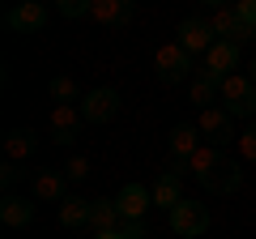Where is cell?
Wrapping results in <instances>:
<instances>
[{
	"label": "cell",
	"mask_w": 256,
	"mask_h": 239,
	"mask_svg": "<svg viewBox=\"0 0 256 239\" xmlns=\"http://www.w3.org/2000/svg\"><path fill=\"white\" fill-rule=\"evenodd\" d=\"M218 94H222V107L230 111V120H248V116H256V86L248 82L244 73H230L226 82L218 86Z\"/></svg>",
	"instance_id": "obj_1"
},
{
	"label": "cell",
	"mask_w": 256,
	"mask_h": 239,
	"mask_svg": "<svg viewBox=\"0 0 256 239\" xmlns=\"http://www.w3.org/2000/svg\"><path fill=\"white\" fill-rule=\"evenodd\" d=\"M154 64H158V82H162V86H180V82H188V77H192L196 60H192L180 43H162V47H158V56H154Z\"/></svg>",
	"instance_id": "obj_2"
},
{
	"label": "cell",
	"mask_w": 256,
	"mask_h": 239,
	"mask_svg": "<svg viewBox=\"0 0 256 239\" xmlns=\"http://www.w3.org/2000/svg\"><path fill=\"white\" fill-rule=\"evenodd\" d=\"M47 22H52V9L38 4V0H26V4L4 9V26L13 34H38V30H47Z\"/></svg>",
	"instance_id": "obj_3"
},
{
	"label": "cell",
	"mask_w": 256,
	"mask_h": 239,
	"mask_svg": "<svg viewBox=\"0 0 256 239\" xmlns=\"http://www.w3.org/2000/svg\"><path fill=\"white\" fill-rule=\"evenodd\" d=\"M175 43L196 60V56H210V52H214L218 34H214L210 18H184V22H180V38H175Z\"/></svg>",
	"instance_id": "obj_4"
},
{
	"label": "cell",
	"mask_w": 256,
	"mask_h": 239,
	"mask_svg": "<svg viewBox=\"0 0 256 239\" xmlns=\"http://www.w3.org/2000/svg\"><path fill=\"white\" fill-rule=\"evenodd\" d=\"M171 230H175L180 239H201L205 230H210V210L196 205V201L175 205V210H171Z\"/></svg>",
	"instance_id": "obj_5"
},
{
	"label": "cell",
	"mask_w": 256,
	"mask_h": 239,
	"mask_svg": "<svg viewBox=\"0 0 256 239\" xmlns=\"http://www.w3.org/2000/svg\"><path fill=\"white\" fill-rule=\"evenodd\" d=\"M116 116H120V94L111 86H98V90H90L82 98V120L86 124H111Z\"/></svg>",
	"instance_id": "obj_6"
},
{
	"label": "cell",
	"mask_w": 256,
	"mask_h": 239,
	"mask_svg": "<svg viewBox=\"0 0 256 239\" xmlns=\"http://www.w3.org/2000/svg\"><path fill=\"white\" fill-rule=\"evenodd\" d=\"M196 128H201V137H210V146L226 150L230 137H235V120H230L226 107H205L201 120H196ZM235 141H239V137H235Z\"/></svg>",
	"instance_id": "obj_7"
},
{
	"label": "cell",
	"mask_w": 256,
	"mask_h": 239,
	"mask_svg": "<svg viewBox=\"0 0 256 239\" xmlns=\"http://www.w3.org/2000/svg\"><path fill=\"white\" fill-rule=\"evenodd\" d=\"M239 184H244V171H239V162L226 158V154L201 175V188H205V192H218V196L222 192H239Z\"/></svg>",
	"instance_id": "obj_8"
},
{
	"label": "cell",
	"mask_w": 256,
	"mask_h": 239,
	"mask_svg": "<svg viewBox=\"0 0 256 239\" xmlns=\"http://www.w3.org/2000/svg\"><path fill=\"white\" fill-rule=\"evenodd\" d=\"M116 205H120V218H124V222H146L150 205H154V188L124 184V188H120V196H116Z\"/></svg>",
	"instance_id": "obj_9"
},
{
	"label": "cell",
	"mask_w": 256,
	"mask_h": 239,
	"mask_svg": "<svg viewBox=\"0 0 256 239\" xmlns=\"http://www.w3.org/2000/svg\"><path fill=\"white\" fill-rule=\"evenodd\" d=\"M90 18L98 22V26H107V30H124L128 22L137 18V4H132V0H94Z\"/></svg>",
	"instance_id": "obj_10"
},
{
	"label": "cell",
	"mask_w": 256,
	"mask_h": 239,
	"mask_svg": "<svg viewBox=\"0 0 256 239\" xmlns=\"http://www.w3.org/2000/svg\"><path fill=\"white\" fill-rule=\"evenodd\" d=\"M235 68H239V47H235V43H222V38H218V43H214V52L205 56V68H201V73H210L214 82L222 86L230 73H235Z\"/></svg>",
	"instance_id": "obj_11"
},
{
	"label": "cell",
	"mask_w": 256,
	"mask_h": 239,
	"mask_svg": "<svg viewBox=\"0 0 256 239\" xmlns=\"http://www.w3.org/2000/svg\"><path fill=\"white\" fill-rule=\"evenodd\" d=\"M30 192H34V201H52L60 210V201L68 196V175L64 171H38L30 180Z\"/></svg>",
	"instance_id": "obj_12"
},
{
	"label": "cell",
	"mask_w": 256,
	"mask_h": 239,
	"mask_svg": "<svg viewBox=\"0 0 256 239\" xmlns=\"http://www.w3.org/2000/svg\"><path fill=\"white\" fill-rule=\"evenodd\" d=\"M82 107H56L52 111V132H56V146H73L82 137Z\"/></svg>",
	"instance_id": "obj_13"
},
{
	"label": "cell",
	"mask_w": 256,
	"mask_h": 239,
	"mask_svg": "<svg viewBox=\"0 0 256 239\" xmlns=\"http://www.w3.org/2000/svg\"><path fill=\"white\" fill-rule=\"evenodd\" d=\"M0 222L13 226V230L30 226V222H34V205H30L26 196H18V192H4V201H0Z\"/></svg>",
	"instance_id": "obj_14"
},
{
	"label": "cell",
	"mask_w": 256,
	"mask_h": 239,
	"mask_svg": "<svg viewBox=\"0 0 256 239\" xmlns=\"http://www.w3.org/2000/svg\"><path fill=\"white\" fill-rule=\"evenodd\" d=\"M34 150H38L34 128H9L4 132V162H26Z\"/></svg>",
	"instance_id": "obj_15"
},
{
	"label": "cell",
	"mask_w": 256,
	"mask_h": 239,
	"mask_svg": "<svg viewBox=\"0 0 256 239\" xmlns=\"http://www.w3.org/2000/svg\"><path fill=\"white\" fill-rule=\"evenodd\" d=\"M120 205L107 201V196H94L90 201V230L94 235H107V230H120Z\"/></svg>",
	"instance_id": "obj_16"
},
{
	"label": "cell",
	"mask_w": 256,
	"mask_h": 239,
	"mask_svg": "<svg viewBox=\"0 0 256 239\" xmlns=\"http://www.w3.org/2000/svg\"><path fill=\"white\" fill-rule=\"evenodd\" d=\"M196 150H201V128H196V124H175L171 128V158L188 162Z\"/></svg>",
	"instance_id": "obj_17"
},
{
	"label": "cell",
	"mask_w": 256,
	"mask_h": 239,
	"mask_svg": "<svg viewBox=\"0 0 256 239\" xmlns=\"http://www.w3.org/2000/svg\"><path fill=\"white\" fill-rule=\"evenodd\" d=\"M154 205L158 210H166L171 214L175 205H184V180H175V175H158V184H154Z\"/></svg>",
	"instance_id": "obj_18"
},
{
	"label": "cell",
	"mask_w": 256,
	"mask_h": 239,
	"mask_svg": "<svg viewBox=\"0 0 256 239\" xmlns=\"http://www.w3.org/2000/svg\"><path fill=\"white\" fill-rule=\"evenodd\" d=\"M60 226H68V230L90 226V201L86 196H64L60 201Z\"/></svg>",
	"instance_id": "obj_19"
},
{
	"label": "cell",
	"mask_w": 256,
	"mask_h": 239,
	"mask_svg": "<svg viewBox=\"0 0 256 239\" xmlns=\"http://www.w3.org/2000/svg\"><path fill=\"white\" fill-rule=\"evenodd\" d=\"M47 90H52L56 107H82V98H86V94L77 90L73 77H52V86H47Z\"/></svg>",
	"instance_id": "obj_20"
},
{
	"label": "cell",
	"mask_w": 256,
	"mask_h": 239,
	"mask_svg": "<svg viewBox=\"0 0 256 239\" xmlns=\"http://www.w3.org/2000/svg\"><path fill=\"white\" fill-rule=\"evenodd\" d=\"M192 102H201V111L205 107H214V94H218V82H214L210 73H201V68H196V77H192Z\"/></svg>",
	"instance_id": "obj_21"
},
{
	"label": "cell",
	"mask_w": 256,
	"mask_h": 239,
	"mask_svg": "<svg viewBox=\"0 0 256 239\" xmlns=\"http://www.w3.org/2000/svg\"><path fill=\"white\" fill-rule=\"evenodd\" d=\"M218 158H222V150H218V146H201V150H196V154L188 158V171L196 175V180H201V175L210 171V166L218 162Z\"/></svg>",
	"instance_id": "obj_22"
},
{
	"label": "cell",
	"mask_w": 256,
	"mask_h": 239,
	"mask_svg": "<svg viewBox=\"0 0 256 239\" xmlns=\"http://www.w3.org/2000/svg\"><path fill=\"white\" fill-rule=\"evenodd\" d=\"M94 0H60V18H90Z\"/></svg>",
	"instance_id": "obj_23"
},
{
	"label": "cell",
	"mask_w": 256,
	"mask_h": 239,
	"mask_svg": "<svg viewBox=\"0 0 256 239\" xmlns=\"http://www.w3.org/2000/svg\"><path fill=\"white\" fill-rule=\"evenodd\" d=\"M64 175H68V180H73V184H82L86 175H90V158H68V166H64Z\"/></svg>",
	"instance_id": "obj_24"
},
{
	"label": "cell",
	"mask_w": 256,
	"mask_h": 239,
	"mask_svg": "<svg viewBox=\"0 0 256 239\" xmlns=\"http://www.w3.org/2000/svg\"><path fill=\"white\" fill-rule=\"evenodd\" d=\"M0 184H4V192H13V188L22 184V171H18V162H4V166H0Z\"/></svg>",
	"instance_id": "obj_25"
},
{
	"label": "cell",
	"mask_w": 256,
	"mask_h": 239,
	"mask_svg": "<svg viewBox=\"0 0 256 239\" xmlns=\"http://www.w3.org/2000/svg\"><path fill=\"white\" fill-rule=\"evenodd\" d=\"M235 13H239V22H244V26L256 30V0H235Z\"/></svg>",
	"instance_id": "obj_26"
},
{
	"label": "cell",
	"mask_w": 256,
	"mask_h": 239,
	"mask_svg": "<svg viewBox=\"0 0 256 239\" xmlns=\"http://www.w3.org/2000/svg\"><path fill=\"white\" fill-rule=\"evenodd\" d=\"M239 154H244L248 162H256V128H248V132H239Z\"/></svg>",
	"instance_id": "obj_27"
},
{
	"label": "cell",
	"mask_w": 256,
	"mask_h": 239,
	"mask_svg": "<svg viewBox=\"0 0 256 239\" xmlns=\"http://www.w3.org/2000/svg\"><path fill=\"white\" fill-rule=\"evenodd\" d=\"M120 239H146V222H120Z\"/></svg>",
	"instance_id": "obj_28"
},
{
	"label": "cell",
	"mask_w": 256,
	"mask_h": 239,
	"mask_svg": "<svg viewBox=\"0 0 256 239\" xmlns=\"http://www.w3.org/2000/svg\"><path fill=\"white\" fill-rule=\"evenodd\" d=\"M94 239H120V230H107V235H94Z\"/></svg>",
	"instance_id": "obj_29"
},
{
	"label": "cell",
	"mask_w": 256,
	"mask_h": 239,
	"mask_svg": "<svg viewBox=\"0 0 256 239\" xmlns=\"http://www.w3.org/2000/svg\"><path fill=\"white\" fill-rule=\"evenodd\" d=\"M248 82H252V86H256V60H252V73H248Z\"/></svg>",
	"instance_id": "obj_30"
}]
</instances>
